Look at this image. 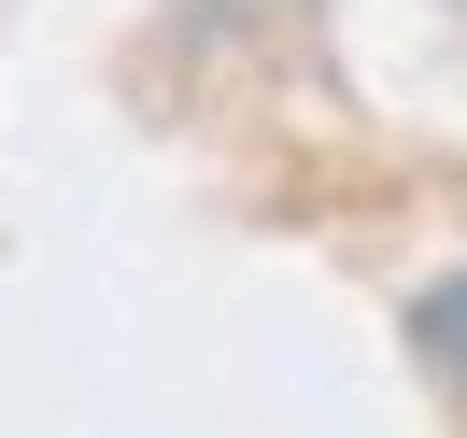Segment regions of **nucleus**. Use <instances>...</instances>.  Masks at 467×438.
<instances>
[{"mask_svg": "<svg viewBox=\"0 0 467 438\" xmlns=\"http://www.w3.org/2000/svg\"><path fill=\"white\" fill-rule=\"evenodd\" d=\"M410 353H425V368L439 382H453V396H467V269H439V283H410Z\"/></svg>", "mask_w": 467, "mask_h": 438, "instance_id": "f257e3e1", "label": "nucleus"}]
</instances>
